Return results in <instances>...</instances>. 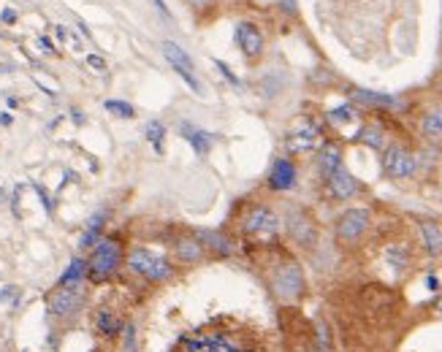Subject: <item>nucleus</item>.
I'll use <instances>...</instances> for the list:
<instances>
[{
  "label": "nucleus",
  "instance_id": "nucleus-18",
  "mask_svg": "<svg viewBox=\"0 0 442 352\" xmlns=\"http://www.w3.org/2000/svg\"><path fill=\"white\" fill-rule=\"evenodd\" d=\"M342 166V147L334 144V141H328V144H323L321 152H318V171H321L323 182L334 174L336 169Z\"/></svg>",
  "mask_w": 442,
  "mask_h": 352
},
{
  "label": "nucleus",
  "instance_id": "nucleus-7",
  "mask_svg": "<svg viewBox=\"0 0 442 352\" xmlns=\"http://www.w3.org/2000/svg\"><path fill=\"white\" fill-rule=\"evenodd\" d=\"M125 314L111 304H98L95 309H90V331L101 341H114L120 339L122 328H125Z\"/></svg>",
  "mask_w": 442,
  "mask_h": 352
},
{
  "label": "nucleus",
  "instance_id": "nucleus-31",
  "mask_svg": "<svg viewBox=\"0 0 442 352\" xmlns=\"http://www.w3.org/2000/svg\"><path fill=\"white\" fill-rule=\"evenodd\" d=\"M19 298H22V290H19L16 285H6V288L0 290V304L16 307V304H19Z\"/></svg>",
  "mask_w": 442,
  "mask_h": 352
},
{
  "label": "nucleus",
  "instance_id": "nucleus-33",
  "mask_svg": "<svg viewBox=\"0 0 442 352\" xmlns=\"http://www.w3.org/2000/svg\"><path fill=\"white\" fill-rule=\"evenodd\" d=\"M214 65H217V68L223 71V76L228 79V81H231V84H233V87H239V84H242V81H239V79H236V76H233V74H231V71H228V65H226V62L217 60V62H214Z\"/></svg>",
  "mask_w": 442,
  "mask_h": 352
},
{
  "label": "nucleus",
  "instance_id": "nucleus-28",
  "mask_svg": "<svg viewBox=\"0 0 442 352\" xmlns=\"http://www.w3.org/2000/svg\"><path fill=\"white\" fill-rule=\"evenodd\" d=\"M326 117H328V123H331V125H345V123H353V120H355L358 114H355V108L345 103V106L331 108V111H328Z\"/></svg>",
  "mask_w": 442,
  "mask_h": 352
},
{
  "label": "nucleus",
  "instance_id": "nucleus-24",
  "mask_svg": "<svg viewBox=\"0 0 442 352\" xmlns=\"http://www.w3.org/2000/svg\"><path fill=\"white\" fill-rule=\"evenodd\" d=\"M421 130L426 138H440L442 136V108H434L429 111L426 117L421 120Z\"/></svg>",
  "mask_w": 442,
  "mask_h": 352
},
{
  "label": "nucleus",
  "instance_id": "nucleus-21",
  "mask_svg": "<svg viewBox=\"0 0 442 352\" xmlns=\"http://www.w3.org/2000/svg\"><path fill=\"white\" fill-rule=\"evenodd\" d=\"M87 279V261L84 258H71V263L65 266V271L57 276L55 288H71V285H84Z\"/></svg>",
  "mask_w": 442,
  "mask_h": 352
},
{
  "label": "nucleus",
  "instance_id": "nucleus-39",
  "mask_svg": "<svg viewBox=\"0 0 442 352\" xmlns=\"http://www.w3.org/2000/svg\"><path fill=\"white\" fill-rule=\"evenodd\" d=\"M155 6H158V11H160V14H166V16H171L168 14V8H166V3H163V0H153Z\"/></svg>",
  "mask_w": 442,
  "mask_h": 352
},
{
  "label": "nucleus",
  "instance_id": "nucleus-35",
  "mask_svg": "<svg viewBox=\"0 0 442 352\" xmlns=\"http://www.w3.org/2000/svg\"><path fill=\"white\" fill-rule=\"evenodd\" d=\"M0 19L11 25V22H16V11H11V8H3V14H0Z\"/></svg>",
  "mask_w": 442,
  "mask_h": 352
},
{
  "label": "nucleus",
  "instance_id": "nucleus-27",
  "mask_svg": "<svg viewBox=\"0 0 442 352\" xmlns=\"http://www.w3.org/2000/svg\"><path fill=\"white\" fill-rule=\"evenodd\" d=\"M120 344H122V352H138V331L131 320L125 322V328H122Z\"/></svg>",
  "mask_w": 442,
  "mask_h": 352
},
{
  "label": "nucleus",
  "instance_id": "nucleus-32",
  "mask_svg": "<svg viewBox=\"0 0 442 352\" xmlns=\"http://www.w3.org/2000/svg\"><path fill=\"white\" fill-rule=\"evenodd\" d=\"M87 65L95 68L98 74H101V71H106V60H104V57H98V55H90V57H87Z\"/></svg>",
  "mask_w": 442,
  "mask_h": 352
},
{
  "label": "nucleus",
  "instance_id": "nucleus-9",
  "mask_svg": "<svg viewBox=\"0 0 442 352\" xmlns=\"http://www.w3.org/2000/svg\"><path fill=\"white\" fill-rule=\"evenodd\" d=\"M369 225H372V212L369 209H348L336 220V239L345 242V244H353L369 230Z\"/></svg>",
  "mask_w": 442,
  "mask_h": 352
},
{
  "label": "nucleus",
  "instance_id": "nucleus-1",
  "mask_svg": "<svg viewBox=\"0 0 442 352\" xmlns=\"http://www.w3.org/2000/svg\"><path fill=\"white\" fill-rule=\"evenodd\" d=\"M171 352H260V339L244 322L214 317L182 334Z\"/></svg>",
  "mask_w": 442,
  "mask_h": 352
},
{
  "label": "nucleus",
  "instance_id": "nucleus-36",
  "mask_svg": "<svg viewBox=\"0 0 442 352\" xmlns=\"http://www.w3.org/2000/svg\"><path fill=\"white\" fill-rule=\"evenodd\" d=\"M280 6H282L288 14H296V0H280Z\"/></svg>",
  "mask_w": 442,
  "mask_h": 352
},
{
  "label": "nucleus",
  "instance_id": "nucleus-19",
  "mask_svg": "<svg viewBox=\"0 0 442 352\" xmlns=\"http://www.w3.org/2000/svg\"><path fill=\"white\" fill-rule=\"evenodd\" d=\"M418 233H421V242H424V249H426V255L431 258H437L442 255V225L440 222H418Z\"/></svg>",
  "mask_w": 442,
  "mask_h": 352
},
{
  "label": "nucleus",
  "instance_id": "nucleus-4",
  "mask_svg": "<svg viewBox=\"0 0 442 352\" xmlns=\"http://www.w3.org/2000/svg\"><path fill=\"white\" fill-rule=\"evenodd\" d=\"M125 266H128L131 274L141 276L144 282H153V285L166 282L174 274V268H171L166 255H160L155 249H147V246H133L128 252V258H125Z\"/></svg>",
  "mask_w": 442,
  "mask_h": 352
},
{
  "label": "nucleus",
  "instance_id": "nucleus-2",
  "mask_svg": "<svg viewBox=\"0 0 442 352\" xmlns=\"http://www.w3.org/2000/svg\"><path fill=\"white\" fill-rule=\"evenodd\" d=\"M122 268V242L120 236H104L92 246L87 258V279L92 285H106Z\"/></svg>",
  "mask_w": 442,
  "mask_h": 352
},
{
  "label": "nucleus",
  "instance_id": "nucleus-22",
  "mask_svg": "<svg viewBox=\"0 0 442 352\" xmlns=\"http://www.w3.org/2000/svg\"><path fill=\"white\" fill-rule=\"evenodd\" d=\"M174 252H177V258L182 263H201L204 261V255H206V249L201 244L199 239H177L174 242Z\"/></svg>",
  "mask_w": 442,
  "mask_h": 352
},
{
  "label": "nucleus",
  "instance_id": "nucleus-23",
  "mask_svg": "<svg viewBox=\"0 0 442 352\" xmlns=\"http://www.w3.org/2000/svg\"><path fill=\"white\" fill-rule=\"evenodd\" d=\"M353 101L361 103V106H397V98L391 95H382V92H372V90H353Z\"/></svg>",
  "mask_w": 442,
  "mask_h": 352
},
{
  "label": "nucleus",
  "instance_id": "nucleus-34",
  "mask_svg": "<svg viewBox=\"0 0 442 352\" xmlns=\"http://www.w3.org/2000/svg\"><path fill=\"white\" fill-rule=\"evenodd\" d=\"M38 46H41V52H46V55H52V52H55V44H52L49 38H38Z\"/></svg>",
  "mask_w": 442,
  "mask_h": 352
},
{
  "label": "nucleus",
  "instance_id": "nucleus-26",
  "mask_svg": "<svg viewBox=\"0 0 442 352\" xmlns=\"http://www.w3.org/2000/svg\"><path fill=\"white\" fill-rule=\"evenodd\" d=\"M144 136H147V141L155 147V152H163V138H166V127L158 123V120H153V123H147V127H144Z\"/></svg>",
  "mask_w": 442,
  "mask_h": 352
},
{
  "label": "nucleus",
  "instance_id": "nucleus-40",
  "mask_svg": "<svg viewBox=\"0 0 442 352\" xmlns=\"http://www.w3.org/2000/svg\"><path fill=\"white\" fill-rule=\"evenodd\" d=\"M212 0H190V6H196V8H206Z\"/></svg>",
  "mask_w": 442,
  "mask_h": 352
},
{
  "label": "nucleus",
  "instance_id": "nucleus-20",
  "mask_svg": "<svg viewBox=\"0 0 442 352\" xmlns=\"http://www.w3.org/2000/svg\"><path fill=\"white\" fill-rule=\"evenodd\" d=\"M179 133H182V138L196 149V154H206L209 149L214 147V136L212 133H206V130H201V127H196V125H179Z\"/></svg>",
  "mask_w": 442,
  "mask_h": 352
},
{
  "label": "nucleus",
  "instance_id": "nucleus-13",
  "mask_svg": "<svg viewBox=\"0 0 442 352\" xmlns=\"http://www.w3.org/2000/svg\"><path fill=\"white\" fill-rule=\"evenodd\" d=\"M233 38H236V44L239 49L244 52V57H250V60H255L263 55V35L255 25H250V22H242V25H236V33H233Z\"/></svg>",
  "mask_w": 442,
  "mask_h": 352
},
{
  "label": "nucleus",
  "instance_id": "nucleus-12",
  "mask_svg": "<svg viewBox=\"0 0 442 352\" xmlns=\"http://www.w3.org/2000/svg\"><path fill=\"white\" fill-rule=\"evenodd\" d=\"M288 233L293 236L296 244L306 246V249H312V246L318 244V228H315V222H312L304 212H290Z\"/></svg>",
  "mask_w": 442,
  "mask_h": 352
},
{
  "label": "nucleus",
  "instance_id": "nucleus-25",
  "mask_svg": "<svg viewBox=\"0 0 442 352\" xmlns=\"http://www.w3.org/2000/svg\"><path fill=\"white\" fill-rule=\"evenodd\" d=\"M355 141H364V144H369V147H375V149H382V130L380 125H364L358 133H355Z\"/></svg>",
  "mask_w": 442,
  "mask_h": 352
},
{
  "label": "nucleus",
  "instance_id": "nucleus-11",
  "mask_svg": "<svg viewBox=\"0 0 442 352\" xmlns=\"http://www.w3.org/2000/svg\"><path fill=\"white\" fill-rule=\"evenodd\" d=\"M163 55H166V60L171 62V68L190 84V90L201 92V84H199V79H196V65L187 57V52H184L182 46L174 44V41H163Z\"/></svg>",
  "mask_w": 442,
  "mask_h": 352
},
{
  "label": "nucleus",
  "instance_id": "nucleus-6",
  "mask_svg": "<svg viewBox=\"0 0 442 352\" xmlns=\"http://www.w3.org/2000/svg\"><path fill=\"white\" fill-rule=\"evenodd\" d=\"M242 230L247 239L269 246L272 242H277V236H280V217H277L269 206H253V209L247 212V217H244Z\"/></svg>",
  "mask_w": 442,
  "mask_h": 352
},
{
  "label": "nucleus",
  "instance_id": "nucleus-8",
  "mask_svg": "<svg viewBox=\"0 0 442 352\" xmlns=\"http://www.w3.org/2000/svg\"><path fill=\"white\" fill-rule=\"evenodd\" d=\"M415 169H418L415 154L407 147H402V144L385 147V152H382V171L391 179H410L412 174H415Z\"/></svg>",
  "mask_w": 442,
  "mask_h": 352
},
{
  "label": "nucleus",
  "instance_id": "nucleus-14",
  "mask_svg": "<svg viewBox=\"0 0 442 352\" xmlns=\"http://www.w3.org/2000/svg\"><path fill=\"white\" fill-rule=\"evenodd\" d=\"M266 184L275 190V193H285L296 184V166L290 163L288 157H277L272 163V171H269V179Z\"/></svg>",
  "mask_w": 442,
  "mask_h": 352
},
{
  "label": "nucleus",
  "instance_id": "nucleus-37",
  "mask_svg": "<svg viewBox=\"0 0 442 352\" xmlns=\"http://www.w3.org/2000/svg\"><path fill=\"white\" fill-rule=\"evenodd\" d=\"M11 123H14V117H11L9 111H3V114H0V125H6V127H9Z\"/></svg>",
  "mask_w": 442,
  "mask_h": 352
},
{
  "label": "nucleus",
  "instance_id": "nucleus-3",
  "mask_svg": "<svg viewBox=\"0 0 442 352\" xmlns=\"http://www.w3.org/2000/svg\"><path fill=\"white\" fill-rule=\"evenodd\" d=\"M87 288L71 285V288H52L46 293V317L55 322H71L87 309Z\"/></svg>",
  "mask_w": 442,
  "mask_h": 352
},
{
  "label": "nucleus",
  "instance_id": "nucleus-16",
  "mask_svg": "<svg viewBox=\"0 0 442 352\" xmlns=\"http://www.w3.org/2000/svg\"><path fill=\"white\" fill-rule=\"evenodd\" d=\"M196 239H199L204 249H209L220 258H231L233 255V242H231L226 233L220 230H196Z\"/></svg>",
  "mask_w": 442,
  "mask_h": 352
},
{
  "label": "nucleus",
  "instance_id": "nucleus-42",
  "mask_svg": "<svg viewBox=\"0 0 442 352\" xmlns=\"http://www.w3.org/2000/svg\"><path fill=\"white\" fill-rule=\"evenodd\" d=\"M90 352H104V350H90Z\"/></svg>",
  "mask_w": 442,
  "mask_h": 352
},
{
  "label": "nucleus",
  "instance_id": "nucleus-17",
  "mask_svg": "<svg viewBox=\"0 0 442 352\" xmlns=\"http://www.w3.org/2000/svg\"><path fill=\"white\" fill-rule=\"evenodd\" d=\"M106 217H109L106 212H98V215H92L90 220H87V225H84L82 236H79V249H92V246L104 239Z\"/></svg>",
  "mask_w": 442,
  "mask_h": 352
},
{
  "label": "nucleus",
  "instance_id": "nucleus-5",
  "mask_svg": "<svg viewBox=\"0 0 442 352\" xmlns=\"http://www.w3.org/2000/svg\"><path fill=\"white\" fill-rule=\"evenodd\" d=\"M272 293L285 304H296L306 293V279L302 266L296 261L277 263L275 274H272Z\"/></svg>",
  "mask_w": 442,
  "mask_h": 352
},
{
  "label": "nucleus",
  "instance_id": "nucleus-41",
  "mask_svg": "<svg viewBox=\"0 0 442 352\" xmlns=\"http://www.w3.org/2000/svg\"><path fill=\"white\" fill-rule=\"evenodd\" d=\"M437 312H442V295L437 298Z\"/></svg>",
  "mask_w": 442,
  "mask_h": 352
},
{
  "label": "nucleus",
  "instance_id": "nucleus-15",
  "mask_svg": "<svg viewBox=\"0 0 442 352\" xmlns=\"http://www.w3.org/2000/svg\"><path fill=\"white\" fill-rule=\"evenodd\" d=\"M326 184H328L331 198H336V200H348L358 193V182H355V176H353L345 166H339V169L326 179Z\"/></svg>",
  "mask_w": 442,
  "mask_h": 352
},
{
  "label": "nucleus",
  "instance_id": "nucleus-10",
  "mask_svg": "<svg viewBox=\"0 0 442 352\" xmlns=\"http://www.w3.org/2000/svg\"><path fill=\"white\" fill-rule=\"evenodd\" d=\"M318 144H321V127H318V123H312V120H302V123L296 125L288 136H285V147H288V152H293V154L312 152Z\"/></svg>",
  "mask_w": 442,
  "mask_h": 352
},
{
  "label": "nucleus",
  "instance_id": "nucleus-38",
  "mask_svg": "<svg viewBox=\"0 0 442 352\" xmlns=\"http://www.w3.org/2000/svg\"><path fill=\"white\" fill-rule=\"evenodd\" d=\"M426 285H429V290H440V282H437V276H429Z\"/></svg>",
  "mask_w": 442,
  "mask_h": 352
},
{
  "label": "nucleus",
  "instance_id": "nucleus-29",
  "mask_svg": "<svg viewBox=\"0 0 442 352\" xmlns=\"http://www.w3.org/2000/svg\"><path fill=\"white\" fill-rule=\"evenodd\" d=\"M104 108H106V111H111L114 117H122V120H133V117H136V108L131 106L128 101H106V103H104Z\"/></svg>",
  "mask_w": 442,
  "mask_h": 352
},
{
  "label": "nucleus",
  "instance_id": "nucleus-30",
  "mask_svg": "<svg viewBox=\"0 0 442 352\" xmlns=\"http://www.w3.org/2000/svg\"><path fill=\"white\" fill-rule=\"evenodd\" d=\"M388 263L394 266V268H407V263H410V258H407V249L404 246H391L388 249Z\"/></svg>",
  "mask_w": 442,
  "mask_h": 352
}]
</instances>
